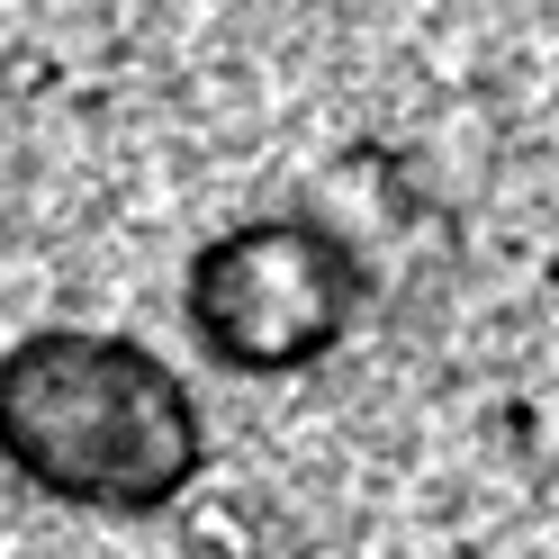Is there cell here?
I'll use <instances>...</instances> for the list:
<instances>
[{"label":"cell","mask_w":559,"mask_h":559,"mask_svg":"<svg viewBox=\"0 0 559 559\" xmlns=\"http://www.w3.org/2000/svg\"><path fill=\"white\" fill-rule=\"evenodd\" d=\"M0 461L82 514H171L207 469V415L154 343L37 325L0 353Z\"/></svg>","instance_id":"6da1fadb"},{"label":"cell","mask_w":559,"mask_h":559,"mask_svg":"<svg viewBox=\"0 0 559 559\" xmlns=\"http://www.w3.org/2000/svg\"><path fill=\"white\" fill-rule=\"evenodd\" d=\"M370 307L361 253L317 217H243L207 235L181 271L190 343L235 379H298L317 370Z\"/></svg>","instance_id":"7a4b0ae2"}]
</instances>
